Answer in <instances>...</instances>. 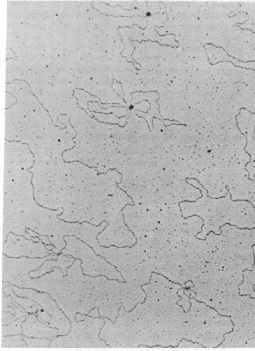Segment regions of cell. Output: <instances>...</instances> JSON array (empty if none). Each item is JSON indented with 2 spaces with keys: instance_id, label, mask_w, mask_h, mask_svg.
Listing matches in <instances>:
<instances>
[{
  "instance_id": "6da1fadb",
  "label": "cell",
  "mask_w": 255,
  "mask_h": 351,
  "mask_svg": "<svg viewBox=\"0 0 255 351\" xmlns=\"http://www.w3.org/2000/svg\"><path fill=\"white\" fill-rule=\"evenodd\" d=\"M236 25V26H238V27L240 28V30H249V31H250V32H252V33H253V34H255V31H253V30H250V29H249V28H243V27H241V26L239 25V24H236V25Z\"/></svg>"
}]
</instances>
